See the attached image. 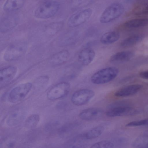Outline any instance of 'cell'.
I'll return each instance as SVG.
<instances>
[{"label":"cell","instance_id":"cell-1","mask_svg":"<svg viewBox=\"0 0 148 148\" xmlns=\"http://www.w3.org/2000/svg\"><path fill=\"white\" fill-rule=\"evenodd\" d=\"M60 7L59 2L54 0L45 1L39 5L34 12L35 16L40 19H47L54 16Z\"/></svg>","mask_w":148,"mask_h":148},{"label":"cell","instance_id":"cell-2","mask_svg":"<svg viewBox=\"0 0 148 148\" xmlns=\"http://www.w3.org/2000/svg\"><path fill=\"white\" fill-rule=\"evenodd\" d=\"M119 70L114 67H109L102 69L94 74L91 77V82L97 84L109 82L117 76Z\"/></svg>","mask_w":148,"mask_h":148},{"label":"cell","instance_id":"cell-3","mask_svg":"<svg viewBox=\"0 0 148 148\" xmlns=\"http://www.w3.org/2000/svg\"><path fill=\"white\" fill-rule=\"evenodd\" d=\"M124 10V7L121 3H113L103 11L99 18V21L103 23L112 22L120 17L123 13Z\"/></svg>","mask_w":148,"mask_h":148},{"label":"cell","instance_id":"cell-4","mask_svg":"<svg viewBox=\"0 0 148 148\" xmlns=\"http://www.w3.org/2000/svg\"><path fill=\"white\" fill-rule=\"evenodd\" d=\"M32 84L30 82L22 84L13 88L9 93L8 99L12 103L19 102L26 97L31 90Z\"/></svg>","mask_w":148,"mask_h":148},{"label":"cell","instance_id":"cell-5","mask_svg":"<svg viewBox=\"0 0 148 148\" xmlns=\"http://www.w3.org/2000/svg\"><path fill=\"white\" fill-rule=\"evenodd\" d=\"M92 13V10L90 8H85L78 11L69 17L67 21V25L71 28L79 26L88 21Z\"/></svg>","mask_w":148,"mask_h":148},{"label":"cell","instance_id":"cell-6","mask_svg":"<svg viewBox=\"0 0 148 148\" xmlns=\"http://www.w3.org/2000/svg\"><path fill=\"white\" fill-rule=\"evenodd\" d=\"M71 89L70 84L67 82L59 83L52 87L48 91L47 94L48 99L54 100L66 96Z\"/></svg>","mask_w":148,"mask_h":148},{"label":"cell","instance_id":"cell-7","mask_svg":"<svg viewBox=\"0 0 148 148\" xmlns=\"http://www.w3.org/2000/svg\"><path fill=\"white\" fill-rule=\"evenodd\" d=\"M95 92L88 89H83L77 90L72 95L71 101L76 106H81L88 103L94 96Z\"/></svg>","mask_w":148,"mask_h":148},{"label":"cell","instance_id":"cell-8","mask_svg":"<svg viewBox=\"0 0 148 148\" xmlns=\"http://www.w3.org/2000/svg\"><path fill=\"white\" fill-rule=\"evenodd\" d=\"M26 47V45L22 43L11 45L4 53V59L7 61H11L19 59L24 54Z\"/></svg>","mask_w":148,"mask_h":148},{"label":"cell","instance_id":"cell-9","mask_svg":"<svg viewBox=\"0 0 148 148\" xmlns=\"http://www.w3.org/2000/svg\"><path fill=\"white\" fill-rule=\"evenodd\" d=\"M16 67L10 66L0 71V87L3 88L8 85L13 79L17 72Z\"/></svg>","mask_w":148,"mask_h":148},{"label":"cell","instance_id":"cell-10","mask_svg":"<svg viewBox=\"0 0 148 148\" xmlns=\"http://www.w3.org/2000/svg\"><path fill=\"white\" fill-rule=\"evenodd\" d=\"M103 110L100 108H92L84 110L79 115V118L82 120L91 121L96 120L101 118L103 115Z\"/></svg>","mask_w":148,"mask_h":148},{"label":"cell","instance_id":"cell-11","mask_svg":"<svg viewBox=\"0 0 148 148\" xmlns=\"http://www.w3.org/2000/svg\"><path fill=\"white\" fill-rule=\"evenodd\" d=\"M95 56L94 50L90 48H85L81 50L78 56L79 62L84 66H88L93 61Z\"/></svg>","mask_w":148,"mask_h":148},{"label":"cell","instance_id":"cell-12","mask_svg":"<svg viewBox=\"0 0 148 148\" xmlns=\"http://www.w3.org/2000/svg\"><path fill=\"white\" fill-rule=\"evenodd\" d=\"M132 108L127 106L118 105L108 109L106 112V115L110 118L127 115L130 113Z\"/></svg>","mask_w":148,"mask_h":148},{"label":"cell","instance_id":"cell-13","mask_svg":"<svg viewBox=\"0 0 148 148\" xmlns=\"http://www.w3.org/2000/svg\"><path fill=\"white\" fill-rule=\"evenodd\" d=\"M142 86L139 84L128 85L123 87L116 91L115 96L118 97H126L134 95L138 92Z\"/></svg>","mask_w":148,"mask_h":148},{"label":"cell","instance_id":"cell-14","mask_svg":"<svg viewBox=\"0 0 148 148\" xmlns=\"http://www.w3.org/2000/svg\"><path fill=\"white\" fill-rule=\"evenodd\" d=\"M18 18L16 16H8L3 18L0 24L1 32H5L13 28L17 25Z\"/></svg>","mask_w":148,"mask_h":148},{"label":"cell","instance_id":"cell-15","mask_svg":"<svg viewBox=\"0 0 148 148\" xmlns=\"http://www.w3.org/2000/svg\"><path fill=\"white\" fill-rule=\"evenodd\" d=\"M70 56V54L68 51L63 50L54 54L52 57L50 62L53 66H59L67 61Z\"/></svg>","mask_w":148,"mask_h":148},{"label":"cell","instance_id":"cell-16","mask_svg":"<svg viewBox=\"0 0 148 148\" xmlns=\"http://www.w3.org/2000/svg\"><path fill=\"white\" fill-rule=\"evenodd\" d=\"M134 53L130 51H125L117 52L110 58V61L112 62H116L128 61L134 57Z\"/></svg>","mask_w":148,"mask_h":148},{"label":"cell","instance_id":"cell-17","mask_svg":"<svg viewBox=\"0 0 148 148\" xmlns=\"http://www.w3.org/2000/svg\"><path fill=\"white\" fill-rule=\"evenodd\" d=\"M120 37L119 33L116 31L108 32L104 34L100 38V42L103 44L109 45L116 42Z\"/></svg>","mask_w":148,"mask_h":148},{"label":"cell","instance_id":"cell-18","mask_svg":"<svg viewBox=\"0 0 148 148\" xmlns=\"http://www.w3.org/2000/svg\"><path fill=\"white\" fill-rule=\"evenodd\" d=\"M148 25V18H140L132 19L125 22L123 26L128 28H135L144 27Z\"/></svg>","mask_w":148,"mask_h":148},{"label":"cell","instance_id":"cell-19","mask_svg":"<svg viewBox=\"0 0 148 148\" xmlns=\"http://www.w3.org/2000/svg\"><path fill=\"white\" fill-rule=\"evenodd\" d=\"M26 0H7L4 3L3 9L7 12L17 10L23 7Z\"/></svg>","mask_w":148,"mask_h":148},{"label":"cell","instance_id":"cell-20","mask_svg":"<svg viewBox=\"0 0 148 148\" xmlns=\"http://www.w3.org/2000/svg\"><path fill=\"white\" fill-rule=\"evenodd\" d=\"M22 112L16 111L11 114L8 118L6 122L9 126H13L18 124L24 118Z\"/></svg>","mask_w":148,"mask_h":148},{"label":"cell","instance_id":"cell-21","mask_svg":"<svg viewBox=\"0 0 148 148\" xmlns=\"http://www.w3.org/2000/svg\"><path fill=\"white\" fill-rule=\"evenodd\" d=\"M143 38V36L140 35L131 36L123 40L121 43V45L123 47L131 46L140 42Z\"/></svg>","mask_w":148,"mask_h":148},{"label":"cell","instance_id":"cell-22","mask_svg":"<svg viewBox=\"0 0 148 148\" xmlns=\"http://www.w3.org/2000/svg\"><path fill=\"white\" fill-rule=\"evenodd\" d=\"M104 130V127L101 126H96L90 130L84 135L87 139H93L100 136Z\"/></svg>","mask_w":148,"mask_h":148},{"label":"cell","instance_id":"cell-23","mask_svg":"<svg viewBox=\"0 0 148 148\" xmlns=\"http://www.w3.org/2000/svg\"><path fill=\"white\" fill-rule=\"evenodd\" d=\"M40 120V116L37 114H32L28 116L25 122V127L29 129H33L36 127Z\"/></svg>","mask_w":148,"mask_h":148},{"label":"cell","instance_id":"cell-24","mask_svg":"<svg viewBox=\"0 0 148 148\" xmlns=\"http://www.w3.org/2000/svg\"><path fill=\"white\" fill-rule=\"evenodd\" d=\"M114 147L113 143L108 140H103L95 143L91 145L92 148H112Z\"/></svg>","mask_w":148,"mask_h":148},{"label":"cell","instance_id":"cell-25","mask_svg":"<svg viewBox=\"0 0 148 148\" xmlns=\"http://www.w3.org/2000/svg\"><path fill=\"white\" fill-rule=\"evenodd\" d=\"M63 26V23L61 22H55L49 25L47 28V30L48 33L53 34L60 31Z\"/></svg>","mask_w":148,"mask_h":148},{"label":"cell","instance_id":"cell-26","mask_svg":"<svg viewBox=\"0 0 148 148\" xmlns=\"http://www.w3.org/2000/svg\"><path fill=\"white\" fill-rule=\"evenodd\" d=\"M148 125V119L133 121L129 122L126 125L127 127H135Z\"/></svg>","mask_w":148,"mask_h":148},{"label":"cell","instance_id":"cell-27","mask_svg":"<svg viewBox=\"0 0 148 148\" xmlns=\"http://www.w3.org/2000/svg\"><path fill=\"white\" fill-rule=\"evenodd\" d=\"M135 12L136 14L138 15L148 14V4L136 6Z\"/></svg>","mask_w":148,"mask_h":148},{"label":"cell","instance_id":"cell-28","mask_svg":"<svg viewBox=\"0 0 148 148\" xmlns=\"http://www.w3.org/2000/svg\"><path fill=\"white\" fill-rule=\"evenodd\" d=\"M91 0H71L72 6L74 8H78L89 3Z\"/></svg>","mask_w":148,"mask_h":148},{"label":"cell","instance_id":"cell-29","mask_svg":"<svg viewBox=\"0 0 148 148\" xmlns=\"http://www.w3.org/2000/svg\"><path fill=\"white\" fill-rule=\"evenodd\" d=\"M139 75L142 78L145 79H148V70L140 72Z\"/></svg>","mask_w":148,"mask_h":148},{"label":"cell","instance_id":"cell-30","mask_svg":"<svg viewBox=\"0 0 148 148\" xmlns=\"http://www.w3.org/2000/svg\"><path fill=\"white\" fill-rule=\"evenodd\" d=\"M136 6L148 4V0H137Z\"/></svg>","mask_w":148,"mask_h":148},{"label":"cell","instance_id":"cell-31","mask_svg":"<svg viewBox=\"0 0 148 148\" xmlns=\"http://www.w3.org/2000/svg\"><path fill=\"white\" fill-rule=\"evenodd\" d=\"M125 1L127 2L130 3L135 1H137V0H125Z\"/></svg>","mask_w":148,"mask_h":148}]
</instances>
